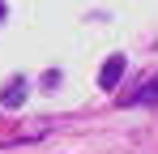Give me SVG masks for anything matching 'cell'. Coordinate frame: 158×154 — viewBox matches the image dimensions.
<instances>
[{"instance_id":"obj_1","label":"cell","mask_w":158,"mask_h":154,"mask_svg":"<svg viewBox=\"0 0 158 154\" xmlns=\"http://www.w3.org/2000/svg\"><path fill=\"white\" fill-rule=\"evenodd\" d=\"M120 77H124V56H107V60H103V73H98V86H103V90H115Z\"/></svg>"},{"instance_id":"obj_4","label":"cell","mask_w":158,"mask_h":154,"mask_svg":"<svg viewBox=\"0 0 158 154\" xmlns=\"http://www.w3.org/2000/svg\"><path fill=\"white\" fill-rule=\"evenodd\" d=\"M0 17H4V4H0Z\"/></svg>"},{"instance_id":"obj_3","label":"cell","mask_w":158,"mask_h":154,"mask_svg":"<svg viewBox=\"0 0 158 154\" xmlns=\"http://www.w3.org/2000/svg\"><path fill=\"white\" fill-rule=\"evenodd\" d=\"M132 103H141V107H154V103H158V81H150V86H141Z\"/></svg>"},{"instance_id":"obj_2","label":"cell","mask_w":158,"mask_h":154,"mask_svg":"<svg viewBox=\"0 0 158 154\" xmlns=\"http://www.w3.org/2000/svg\"><path fill=\"white\" fill-rule=\"evenodd\" d=\"M22 99H26V77L17 73V77H9V86H4V94H0V103L13 111V107H22Z\"/></svg>"}]
</instances>
